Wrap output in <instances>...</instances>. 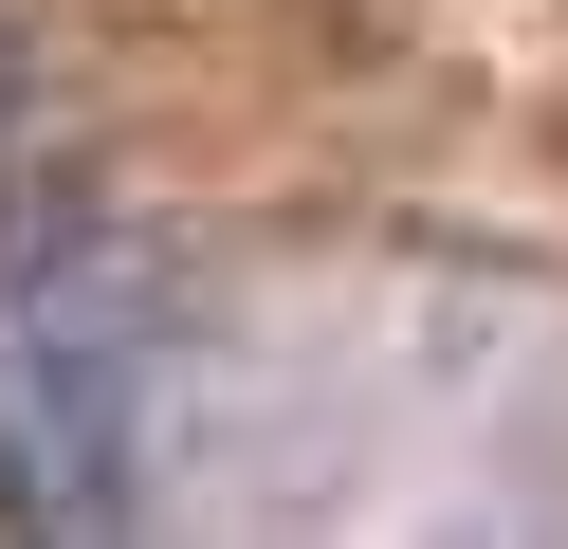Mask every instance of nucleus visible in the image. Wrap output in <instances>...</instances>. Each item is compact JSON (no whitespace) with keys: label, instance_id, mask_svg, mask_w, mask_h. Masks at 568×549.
I'll list each match as a JSON object with an SVG mask.
<instances>
[{"label":"nucleus","instance_id":"f03ea898","mask_svg":"<svg viewBox=\"0 0 568 549\" xmlns=\"http://www.w3.org/2000/svg\"><path fill=\"white\" fill-rule=\"evenodd\" d=\"M38 183V110H19V37H0V202Z\"/></svg>","mask_w":568,"mask_h":549},{"label":"nucleus","instance_id":"f257e3e1","mask_svg":"<svg viewBox=\"0 0 568 549\" xmlns=\"http://www.w3.org/2000/svg\"><path fill=\"white\" fill-rule=\"evenodd\" d=\"M148 476V275L111 220L0 202V512L38 531H111Z\"/></svg>","mask_w":568,"mask_h":549}]
</instances>
